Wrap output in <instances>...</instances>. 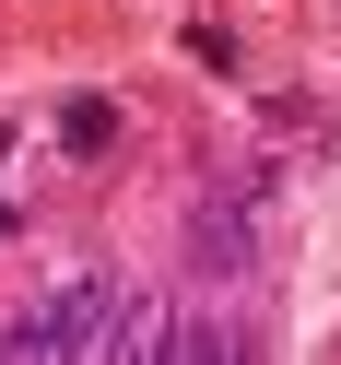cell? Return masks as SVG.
I'll return each instance as SVG.
<instances>
[{
    "label": "cell",
    "instance_id": "cell-1",
    "mask_svg": "<svg viewBox=\"0 0 341 365\" xmlns=\"http://www.w3.org/2000/svg\"><path fill=\"white\" fill-rule=\"evenodd\" d=\"M118 271H71V283H48L12 330H0V354L12 365H59V354H106V330H118Z\"/></svg>",
    "mask_w": 341,
    "mask_h": 365
},
{
    "label": "cell",
    "instance_id": "cell-2",
    "mask_svg": "<svg viewBox=\"0 0 341 365\" xmlns=\"http://www.w3.org/2000/svg\"><path fill=\"white\" fill-rule=\"evenodd\" d=\"M189 271H200V294H236L247 271H259V200L247 189H212L189 212Z\"/></svg>",
    "mask_w": 341,
    "mask_h": 365
}]
</instances>
